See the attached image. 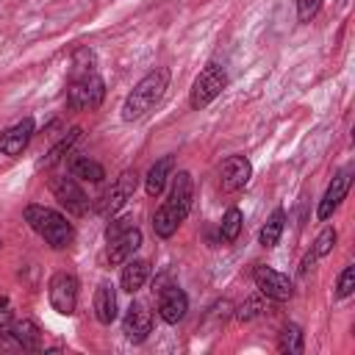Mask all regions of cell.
I'll return each mask as SVG.
<instances>
[{
  "label": "cell",
  "mask_w": 355,
  "mask_h": 355,
  "mask_svg": "<svg viewBox=\"0 0 355 355\" xmlns=\"http://www.w3.org/2000/svg\"><path fill=\"white\" fill-rule=\"evenodd\" d=\"M0 247H3V239H0Z\"/></svg>",
  "instance_id": "32"
},
{
  "label": "cell",
  "mask_w": 355,
  "mask_h": 355,
  "mask_svg": "<svg viewBox=\"0 0 355 355\" xmlns=\"http://www.w3.org/2000/svg\"><path fill=\"white\" fill-rule=\"evenodd\" d=\"M78 139H80V128H69V130H67V136H64L58 144H53V150L42 158V164H39V166H55V164H58V161L72 150V144H75Z\"/></svg>",
  "instance_id": "23"
},
{
  "label": "cell",
  "mask_w": 355,
  "mask_h": 355,
  "mask_svg": "<svg viewBox=\"0 0 355 355\" xmlns=\"http://www.w3.org/2000/svg\"><path fill=\"white\" fill-rule=\"evenodd\" d=\"M241 222H244L241 211L239 208H227L225 216H222V222H219V239L225 244H233L239 239V233H241Z\"/></svg>",
  "instance_id": "24"
},
{
  "label": "cell",
  "mask_w": 355,
  "mask_h": 355,
  "mask_svg": "<svg viewBox=\"0 0 355 355\" xmlns=\"http://www.w3.org/2000/svg\"><path fill=\"white\" fill-rule=\"evenodd\" d=\"M31 136H33V119L25 116L19 122H14L11 128H6L0 133V153L8 155V158H17L25 153V147L31 144Z\"/></svg>",
  "instance_id": "13"
},
{
  "label": "cell",
  "mask_w": 355,
  "mask_h": 355,
  "mask_svg": "<svg viewBox=\"0 0 355 355\" xmlns=\"http://www.w3.org/2000/svg\"><path fill=\"white\" fill-rule=\"evenodd\" d=\"M322 8V0H297V19L300 22H311Z\"/></svg>",
  "instance_id": "28"
},
{
  "label": "cell",
  "mask_w": 355,
  "mask_h": 355,
  "mask_svg": "<svg viewBox=\"0 0 355 355\" xmlns=\"http://www.w3.org/2000/svg\"><path fill=\"white\" fill-rule=\"evenodd\" d=\"M50 191H53V197L58 200V205L67 208V214L83 216V214L89 211V197H86V191L78 186L75 178H53V180H50Z\"/></svg>",
  "instance_id": "9"
},
{
  "label": "cell",
  "mask_w": 355,
  "mask_h": 355,
  "mask_svg": "<svg viewBox=\"0 0 355 355\" xmlns=\"http://www.w3.org/2000/svg\"><path fill=\"white\" fill-rule=\"evenodd\" d=\"M355 291V266H344V272L338 275V283H336V297L344 300Z\"/></svg>",
  "instance_id": "26"
},
{
  "label": "cell",
  "mask_w": 355,
  "mask_h": 355,
  "mask_svg": "<svg viewBox=\"0 0 355 355\" xmlns=\"http://www.w3.org/2000/svg\"><path fill=\"white\" fill-rule=\"evenodd\" d=\"M150 330H153V313L141 302H130V308H128V313L122 319L125 338L133 341V344H141L150 336Z\"/></svg>",
  "instance_id": "14"
},
{
  "label": "cell",
  "mask_w": 355,
  "mask_h": 355,
  "mask_svg": "<svg viewBox=\"0 0 355 355\" xmlns=\"http://www.w3.org/2000/svg\"><path fill=\"white\" fill-rule=\"evenodd\" d=\"M11 324H14V311H11V302L3 297L0 300V333H6Z\"/></svg>",
  "instance_id": "30"
},
{
  "label": "cell",
  "mask_w": 355,
  "mask_h": 355,
  "mask_svg": "<svg viewBox=\"0 0 355 355\" xmlns=\"http://www.w3.org/2000/svg\"><path fill=\"white\" fill-rule=\"evenodd\" d=\"M94 316L100 324H111L116 319V291L108 283H100L94 291Z\"/></svg>",
  "instance_id": "19"
},
{
  "label": "cell",
  "mask_w": 355,
  "mask_h": 355,
  "mask_svg": "<svg viewBox=\"0 0 355 355\" xmlns=\"http://www.w3.org/2000/svg\"><path fill=\"white\" fill-rule=\"evenodd\" d=\"M189 311V297L183 288L178 286H166L161 294H158V316L166 322V324H178Z\"/></svg>",
  "instance_id": "15"
},
{
  "label": "cell",
  "mask_w": 355,
  "mask_h": 355,
  "mask_svg": "<svg viewBox=\"0 0 355 355\" xmlns=\"http://www.w3.org/2000/svg\"><path fill=\"white\" fill-rule=\"evenodd\" d=\"M147 277H150V263L141 261V258H128L125 266H122V277H119L122 291L136 294V291L147 283Z\"/></svg>",
  "instance_id": "17"
},
{
  "label": "cell",
  "mask_w": 355,
  "mask_h": 355,
  "mask_svg": "<svg viewBox=\"0 0 355 355\" xmlns=\"http://www.w3.org/2000/svg\"><path fill=\"white\" fill-rule=\"evenodd\" d=\"M313 261H316V258H313V252H308V255H305V258H302V266H300V272H302V275H305V272H308V269H311V266H313Z\"/></svg>",
  "instance_id": "31"
},
{
  "label": "cell",
  "mask_w": 355,
  "mask_h": 355,
  "mask_svg": "<svg viewBox=\"0 0 355 355\" xmlns=\"http://www.w3.org/2000/svg\"><path fill=\"white\" fill-rule=\"evenodd\" d=\"M349 183H352V166H344V169H338L333 175V180H330V186H327V191H324V197H322V202L316 208V216L322 222H327L333 216V211L341 205V200L349 191Z\"/></svg>",
  "instance_id": "10"
},
{
  "label": "cell",
  "mask_w": 355,
  "mask_h": 355,
  "mask_svg": "<svg viewBox=\"0 0 355 355\" xmlns=\"http://www.w3.org/2000/svg\"><path fill=\"white\" fill-rule=\"evenodd\" d=\"M336 239H338V233H336V227H324L319 236H316V241H313V247H311V252H313V258H324L333 247H336Z\"/></svg>",
  "instance_id": "25"
},
{
  "label": "cell",
  "mask_w": 355,
  "mask_h": 355,
  "mask_svg": "<svg viewBox=\"0 0 355 355\" xmlns=\"http://www.w3.org/2000/svg\"><path fill=\"white\" fill-rule=\"evenodd\" d=\"M263 313V302L258 300V297H250V300H244L241 305H239V311H236V316L241 319V322H252L255 316H261Z\"/></svg>",
  "instance_id": "27"
},
{
  "label": "cell",
  "mask_w": 355,
  "mask_h": 355,
  "mask_svg": "<svg viewBox=\"0 0 355 355\" xmlns=\"http://www.w3.org/2000/svg\"><path fill=\"white\" fill-rule=\"evenodd\" d=\"M69 172H72V178L86 180V183H103V178H105L103 164H97V161H94V158H89V155L75 158V161H72V166H69Z\"/></svg>",
  "instance_id": "20"
},
{
  "label": "cell",
  "mask_w": 355,
  "mask_h": 355,
  "mask_svg": "<svg viewBox=\"0 0 355 355\" xmlns=\"http://www.w3.org/2000/svg\"><path fill=\"white\" fill-rule=\"evenodd\" d=\"M8 333H11V338L17 341L19 349H28V352L42 349V330H39L36 322H31V319H19V322H14V324L8 327Z\"/></svg>",
  "instance_id": "18"
},
{
  "label": "cell",
  "mask_w": 355,
  "mask_h": 355,
  "mask_svg": "<svg viewBox=\"0 0 355 355\" xmlns=\"http://www.w3.org/2000/svg\"><path fill=\"white\" fill-rule=\"evenodd\" d=\"M166 86H169V67H155V69H150V72L130 89V94L125 97V103H122V119H125V122H136V119H141L144 114H150V111L158 105V100L164 97Z\"/></svg>",
  "instance_id": "3"
},
{
  "label": "cell",
  "mask_w": 355,
  "mask_h": 355,
  "mask_svg": "<svg viewBox=\"0 0 355 355\" xmlns=\"http://www.w3.org/2000/svg\"><path fill=\"white\" fill-rule=\"evenodd\" d=\"M283 227H286V211H283V208H277V211L266 219V225L261 227L258 241H261L263 247H275V244L280 241V236H283Z\"/></svg>",
  "instance_id": "22"
},
{
  "label": "cell",
  "mask_w": 355,
  "mask_h": 355,
  "mask_svg": "<svg viewBox=\"0 0 355 355\" xmlns=\"http://www.w3.org/2000/svg\"><path fill=\"white\" fill-rule=\"evenodd\" d=\"M136 186H139V172H136V169H125V172L111 183V189H105V191L97 197L94 211H97L100 216H114V214L128 202V197H133Z\"/></svg>",
  "instance_id": "6"
},
{
  "label": "cell",
  "mask_w": 355,
  "mask_h": 355,
  "mask_svg": "<svg viewBox=\"0 0 355 355\" xmlns=\"http://www.w3.org/2000/svg\"><path fill=\"white\" fill-rule=\"evenodd\" d=\"M47 297L53 311H58L61 316H72L75 305H78V280L69 272H55L47 283Z\"/></svg>",
  "instance_id": "7"
},
{
  "label": "cell",
  "mask_w": 355,
  "mask_h": 355,
  "mask_svg": "<svg viewBox=\"0 0 355 355\" xmlns=\"http://www.w3.org/2000/svg\"><path fill=\"white\" fill-rule=\"evenodd\" d=\"M250 178H252V164H250L244 155H230V158H225L222 166H219V186H222V191H227V194L244 189V186L250 183Z\"/></svg>",
  "instance_id": "11"
},
{
  "label": "cell",
  "mask_w": 355,
  "mask_h": 355,
  "mask_svg": "<svg viewBox=\"0 0 355 355\" xmlns=\"http://www.w3.org/2000/svg\"><path fill=\"white\" fill-rule=\"evenodd\" d=\"M172 169H175V158H172V155H164V158H158V161L150 166V172H147V178H144V189H147L150 197H158V194L166 189V183H169V178H172Z\"/></svg>",
  "instance_id": "16"
},
{
  "label": "cell",
  "mask_w": 355,
  "mask_h": 355,
  "mask_svg": "<svg viewBox=\"0 0 355 355\" xmlns=\"http://www.w3.org/2000/svg\"><path fill=\"white\" fill-rule=\"evenodd\" d=\"M105 97V83L97 72L94 55L89 50H78L72 58V75L67 83V105L72 111H83V108H100Z\"/></svg>",
  "instance_id": "1"
},
{
  "label": "cell",
  "mask_w": 355,
  "mask_h": 355,
  "mask_svg": "<svg viewBox=\"0 0 355 355\" xmlns=\"http://www.w3.org/2000/svg\"><path fill=\"white\" fill-rule=\"evenodd\" d=\"M227 86V72H225V67L222 64H216V61H208L205 67H202V72L194 78V86H191V94H189V105L191 108H205L208 103H214L219 94H222V89Z\"/></svg>",
  "instance_id": "5"
},
{
  "label": "cell",
  "mask_w": 355,
  "mask_h": 355,
  "mask_svg": "<svg viewBox=\"0 0 355 355\" xmlns=\"http://www.w3.org/2000/svg\"><path fill=\"white\" fill-rule=\"evenodd\" d=\"M252 280H255V288H258L263 297L275 300V302H286V300H291V294H294L291 280H288L283 272L272 269V266L258 263V266L252 269Z\"/></svg>",
  "instance_id": "8"
},
{
  "label": "cell",
  "mask_w": 355,
  "mask_h": 355,
  "mask_svg": "<svg viewBox=\"0 0 355 355\" xmlns=\"http://www.w3.org/2000/svg\"><path fill=\"white\" fill-rule=\"evenodd\" d=\"M191 200H194V180L186 169H180L178 175H172V186L166 200L158 205V211L153 214V230L161 239H169L178 233V227L183 225V219L191 211Z\"/></svg>",
  "instance_id": "2"
},
{
  "label": "cell",
  "mask_w": 355,
  "mask_h": 355,
  "mask_svg": "<svg viewBox=\"0 0 355 355\" xmlns=\"http://www.w3.org/2000/svg\"><path fill=\"white\" fill-rule=\"evenodd\" d=\"M105 241H108V250H105L108 263L119 266L128 258H133V252L141 247V230L136 225H130L128 230H122V233H116L114 239H105Z\"/></svg>",
  "instance_id": "12"
},
{
  "label": "cell",
  "mask_w": 355,
  "mask_h": 355,
  "mask_svg": "<svg viewBox=\"0 0 355 355\" xmlns=\"http://www.w3.org/2000/svg\"><path fill=\"white\" fill-rule=\"evenodd\" d=\"M25 222L53 247V250H64L75 241V227L72 222H67V216L55 208L47 205H25Z\"/></svg>",
  "instance_id": "4"
},
{
  "label": "cell",
  "mask_w": 355,
  "mask_h": 355,
  "mask_svg": "<svg viewBox=\"0 0 355 355\" xmlns=\"http://www.w3.org/2000/svg\"><path fill=\"white\" fill-rule=\"evenodd\" d=\"M130 225H133V216H119V219H111V225L105 227V239H114L116 233L128 230Z\"/></svg>",
  "instance_id": "29"
},
{
  "label": "cell",
  "mask_w": 355,
  "mask_h": 355,
  "mask_svg": "<svg viewBox=\"0 0 355 355\" xmlns=\"http://www.w3.org/2000/svg\"><path fill=\"white\" fill-rule=\"evenodd\" d=\"M277 349H280V352H288V355H300V352L305 349L302 327L294 324V322L283 324V330H280V336H277Z\"/></svg>",
  "instance_id": "21"
}]
</instances>
